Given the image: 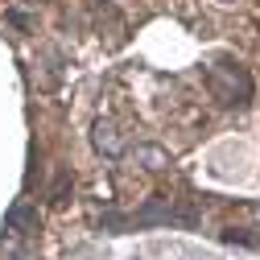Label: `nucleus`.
Wrapping results in <instances>:
<instances>
[{
	"label": "nucleus",
	"instance_id": "f257e3e1",
	"mask_svg": "<svg viewBox=\"0 0 260 260\" xmlns=\"http://www.w3.org/2000/svg\"><path fill=\"white\" fill-rule=\"evenodd\" d=\"M5 227H9V232L29 236V232H38V227H42V215H38V207H25V203H17V207L5 215Z\"/></svg>",
	"mask_w": 260,
	"mask_h": 260
}]
</instances>
